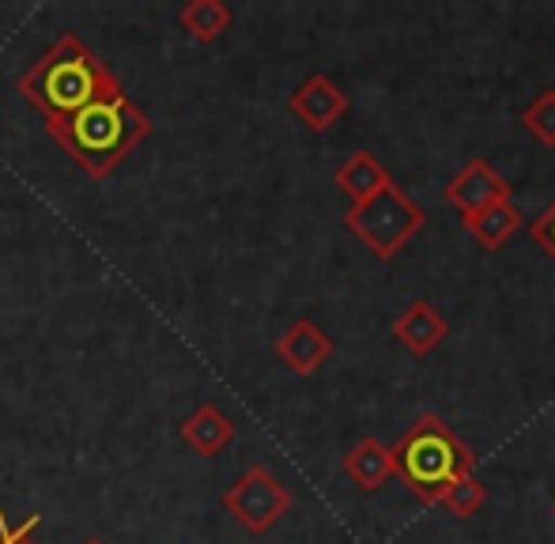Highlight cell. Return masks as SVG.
I'll list each match as a JSON object with an SVG mask.
<instances>
[{"label":"cell","mask_w":555,"mask_h":544,"mask_svg":"<svg viewBox=\"0 0 555 544\" xmlns=\"http://www.w3.org/2000/svg\"><path fill=\"white\" fill-rule=\"evenodd\" d=\"M15 91L42 114L46 121H61L91 103L125 95L121 80L83 46L80 35L65 30L42 57H35L15 80Z\"/></svg>","instance_id":"obj_1"},{"label":"cell","mask_w":555,"mask_h":544,"mask_svg":"<svg viewBox=\"0 0 555 544\" xmlns=\"http://www.w3.org/2000/svg\"><path fill=\"white\" fill-rule=\"evenodd\" d=\"M155 121L129 95H114L68 114L61 121H46L53 144L91 178H111L117 163H125L147 140Z\"/></svg>","instance_id":"obj_2"},{"label":"cell","mask_w":555,"mask_h":544,"mask_svg":"<svg viewBox=\"0 0 555 544\" xmlns=\"http://www.w3.org/2000/svg\"><path fill=\"white\" fill-rule=\"evenodd\" d=\"M389 454H393V477H401V484L420 503H439L446 488L476 469V454L435 412L412 419V427L389 446Z\"/></svg>","instance_id":"obj_3"},{"label":"cell","mask_w":555,"mask_h":544,"mask_svg":"<svg viewBox=\"0 0 555 544\" xmlns=\"http://www.w3.org/2000/svg\"><path fill=\"white\" fill-rule=\"evenodd\" d=\"M424 223H427V212L397 182H389L386 190L374 193L371 200L351 205L348 212H344V228L382 261L397 258Z\"/></svg>","instance_id":"obj_4"},{"label":"cell","mask_w":555,"mask_h":544,"mask_svg":"<svg viewBox=\"0 0 555 544\" xmlns=\"http://www.w3.org/2000/svg\"><path fill=\"white\" fill-rule=\"evenodd\" d=\"M223 510L246 533H269L280 518L292 510V492L276 480V472L264 465H249L238 480L223 492Z\"/></svg>","instance_id":"obj_5"},{"label":"cell","mask_w":555,"mask_h":544,"mask_svg":"<svg viewBox=\"0 0 555 544\" xmlns=\"http://www.w3.org/2000/svg\"><path fill=\"white\" fill-rule=\"evenodd\" d=\"M446 200H450L461 216L480 212V208L495 205V200H511V182H506L488 159H473L450 178Z\"/></svg>","instance_id":"obj_6"},{"label":"cell","mask_w":555,"mask_h":544,"mask_svg":"<svg viewBox=\"0 0 555 544\" xmlns=\"http://www.w3.org/2000/svg\"><path fill=\"white\" fill-rule=\"evenodd\" d=\"M287 111H292L307 129L325 133V129H333L336 121L344 118L348 95L336 88L330 76H307V80L292 91V99H287Z\"/></svg>","instance_id":"obj_7"},{"label":"cell","mask_w":555,"mask_h":544,"mask_svg":"<svg viewBox=\"0 0 555 544\" xmlns=\"http://www.w3.org/2000/svg\"><path fill=\"white\" fill-rule=\"evenodd\" d=\"M276 355H280V363H287V367L295 371V375L307 378V375H314L322 363H330L333 340L322 325H314L310 318H299V322H292L284 333H280Z\"/></svg>","instance_id":"obj_8"},{"label":"cell","mask_w":555,"mask_h":544,"mask_svg":"<svg viewBox=\"0 0 555 544\" xmlns=\"http://www.w3.org/2000/svg\"><path fill=\"white\" fill-rule=\"evenodd\" d=\"M446 333H450V325H446V318L431 302H412L409 310H401V314L393 318V337L401 340L412 355H420V360L431 355L435 348L442 345Z\"/></svg>","instance_id":"obj_9"},{"label":"cell","mask_w":555,"mask_h":544,"mask_svg":"<svg viewBox=\"0 0 555 544\" xmlns=\"http://www.w3.org/2000/svg\"><path fill=\"white\" fill-rule=\"evenodd\" d=\"M178 435H182V442L193 450V454L201 457H216L227 442L234 439V424L227 419L223 409L216 405H197L190 412V416L182 419V427H178Z\"/></svg>","instance_id":"obj_10"},{"label":"cell","mask_w":555,"mask_h":544,"mask_svg":"<svg viewBox=\"0 0 555 544\" xmlns=\"http://www.w3.org/2000/svg\"><path fill=\"white\" fill-rule=\"evenodd\" d=\"M344 472L351 477V484L363 492H378L389 477H393V454L382 439H359L356 446L344 454Z\"/></svg>","instance_id":"obj_11"},{"label":"cell","mask_w":555,"mask_h":544,"mask_svg":"<svg viewBox=\"0 0 555 544\" xmlns=\"http://www.w3.org/2000/svg\"><path fill=\"white\" fill-rule=\"evenodd\" d=\"M389 182H393V178H389V170L382 167L371 152H356L351 159L340 163V170H336V185H340V193L351 200V205H363V200H371L374 193H382Z\"/></svg>","instance_id":"obj_12"},{"label":"cell","mask_w":555,"mask_h":544,"mask_svg":"<svg viewBox=\"0 0 555 544\" xmlns=\"http://www.w3.org/2000/svg\"><path fill=\"white\" fill-rule=\"evenodd\" d=\"M461 220H465V231L483 246V250H503V246L511 243L514 231L521 228V212L511 205V200H495V205L461 216Z\"/></svg>","instance_id":"obj_13"},{"label":"cell","mask_w":555,"mask_h":544,"mask_svg":"<svg viewBox=\"0 0 555 544\" xmlns=\"http://www.w3.org/2000/svg\"><path fill=\"white\" fill-rule=\"evenodd\" d=\"M231 8L223 0H190L178 12V27L193 38V42H216L227 27H231Z\"/></svg>","instance_id":"obj_14"},{"label":"cell","mask_w":555,"mask_h":544,"mask_svg":"<svg viewBox=\"0 0 555 544\" xmlns=\"http://www.w3.org/2000/svg\"><path fill=\"white\" fill-rule=\"evenodd\" d=\"M442 507L450 510L453 518H473L476 510L483 507V503H488V484H483L480 477H476V472H468V477H461L457 484H450L442 492Z\"/></svg>","instance_id":"obj_15"},{"label":"cell","mask_w":555,"mask_h":544,"mask_svg":"<svg viewBox=\"0 0 555 544\" xmlns=\"http://www.w3.org/2000/svg\"><path fill=\"white\" fill-rule=\"evenodd\" d=\"M521 121H526V129L541 140V144L555 147V91H541V95L533 99V106L521 114Z\"/></svg>","instance_id":"obj_16"},{"label":"cell","mask_w":555,"mask_h":544,"mask_svg":"<svg viewBox=\"0 0 555 544\" xmlns=\"http://www.w3.org/2000/svg\"><path fill=\"white\" fill-rule=\"evenodd\" d=\"M42 526V515H27L20 526H8L4 522V510H0V544H35L30 541V533Z\"/></svg>","instance_id":"obj_17"},{"label":"cell","mask_w":555,"mask_h":544,"mask_svg":"<svg viewBox=\"0 0 555 544\" xmlns=\"http://www.w3.org/2000/svg\"><path fill=\"white\" fill-rule=\"evenodd\" d=\"M533 243L555 261V200L541 212V220L533 223Z\"/></svg>","instance_id":"obj_18"},{"label":"cell","mask_w":555,"mask_h":544,"mask_svg":"<svg viewBox=\"0 0 555 544\" xmlns=\"http://www.w3.org/2000/svg\"><path fill=\"white\" fill-rule=\"evenodd\" d=\"M83 544H106L103 537H91V541H83Z\"/></svg>","instance_id":"obj_19"}]
</instances>
